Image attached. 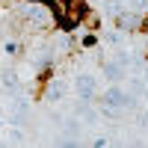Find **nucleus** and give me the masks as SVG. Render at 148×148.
Returning <instances> with one entry per match:
<instances>
[{
	"mask_svg": "<svg viewBox=\"0 0 148 148\" xmlns=\"http://www.w3.org/2000/svg\"><path fill=\"white\" fill-rule=\"evenodd\" d=\"M139 27H142V30H148V15H145V21H142V24H139Z\"/></svg>",
	"mask_w": 148,
	"mask_h": 148,
	"instance_id": "obj_14",
	"label": "nucleus"
},
{
	"mask_svg": "<svg viewBox=\"0 0 148 148\" xmlns=\"http://www.w3.org/2000/svg\"><path fill=\"white\" fill-rule=\"evenodd\" d=\"M98 110H101L107 119H116V116H119V110H116V107H110V104H104V101H101V107H98Z\"/></svg>",
	"mask_w": 148,
	"mask_h": 148,
	"instance_id": "obj_9",
	"label": "nucleus"
},
{
	"mask_svg": "<svg viewBox=\"0 0 148 148\" xmlns=\"http://www.w3.org/2000/svg\"><path fill=\"white\" fill-rule=\"evenodd\" d=\"M77 130H80V127L74 125V121H68V125H65V133H77Z\"/></svg>",
	"mask_w": 148,
	"mask_h": 148,
	"instance_id": "obj_13",
	"label": "nucleus"
},
{
	"mask_svg": "<svg viewBox=\"0 0 148 148\" xmlns=\"http://www.w3.org/2000/svg\"><path fill=\"white\" fill-rule=\"evenodd\" d=\"M24 18L33 21V24H45L47 21V9L45 6H36V3H24Z\"/></svg>",
	"mask_w": 148,
	"mask_h": 148,
	"instance_id": "obj_4",
	"label": "nucleus"
},
{
	"mask_svg": "<svg viewBox=\"0 0 148 148\" xmlns=\"http://www.w3.org/2000/svg\"><path fill=\"white\" fill-rule=\"evenodd\" d=\"M145 6H148V0H130V9L133 12H142Z\"/></svg>",
	"mask_w": 148,
	"mask_h": 148,
	"instance_id": "obj_11",
	"label": "nucleus"
},
{
	"mask_svg": "<svg viewBox=\"0 0 148 148\" xmlns=\"http://www.w3.org/2000/svg\"><path fill=\"white\" fill-rule=\"evenodd\" d=\"M3 51H6L9 56H15V53L21 51V45H18V42H6V47H3Z\"/></svg>",
	"mask_w": 148,
	"mask_h": 148,
	"instance_id": "obj_10",
	"label": "nucleus"
},
{
	"mask_svg": "<svg viewBox=\"0 0 148 148\" xmlns=\"http://www.w3.org/2000/svg\"><path fill=\"white\" fill-rule=\"evenodd\" d=\"M104 74H107L113 83H119L121 77H125V62H110V65L104 68Z\"/></svg>",
	"mask_w": 148,
	"mask_h": 148,
	"instance_id": "obj_7",
	"label": "nucleus"
},
{
	"mask_svg": "<svg viewBox=\"0 0 148 148\" xmlns=\"http://www.w3.org/2000/svg\"><path fill=\"white\" fill-rule=\"evenodd\" d=\"M0 86H3V89H12V92H15L18 89V74L15 71H0Z\"/></svg>",
	"mask_w": 148,
	"mask_h": 148,
	"instance_id": "obj_8",
	"label": "nucleus"
},
{
	"mask_svg": "<svg viewBox=\"0 0 148 148\" xmlns=\"http://www.w3.org/2000/svg\"><path fill=\"white\" fill-rule=\"evenodd\" d=\"M27 3H30V0H27Z\"/></svg>",
	"mask_w": 148,
	"mask_h": 148,
	"instance_id": "obj_15",
	"label": "nucleus"
},
{
	"mask_svg": "<svg viewBox=\"0 0 148 148\" xmlns=\"http://www.w3.org/2000/svg\"><path fill=\"white\" fill-rule=\"evenodd\" d=\"M27 113H30V101H27V98H15V101H12V119L24 121Z\"/></svg>",
	"mask_w": 148,
	"mask_h": 148,
	"instance_id": "obj_5",
	"label": "nucleus"
},
{
	"mask_svg": "<svg viewBox=\"0 0 148 148\" xmlns=\"http://www.w3.org/2000/svg\"><path fill=\"white\" fill-rule=\"evenodd\" d=\"M139 24H142V21H139L136 12H125V9H121L119 15H116V27H119V30H136Z\"/></svg>",
	"mask_w": 148,
	"mask_h": 148,
	"instance_id": "obj_3",
	"label": "nucleus"
},
{
	"mask_svg": "<svg viewBox=\"0 0 148 148\" xmlns=\"http://www.w3.org/2000/svg\"><path fill=\"white\" fill-rule=\"evenodd\" d=\"M83 47H95V36H86V39H83Z\"/></svg>",
	"mask_w": 148,
	"mask_h": 148,
	"instance_id": "obj_12",
	"label": "nucleus"
},
{
	"mask_svg": "<svg viewBox=\"0 0 148 148\" xmlns=\"http://www.w3.org/2000/svg\"><path fill=\"white\" fill-rule=\"evenodd\" d=\"M62 95H65V83H62V80H51V83H47V89H45V98H47V101H59Z\"/></svg>",
	"mask_w": 148,
	"mask_h": 148,
	"instance_id": "obj_6",
	"label": "nucleus"
},
{
	"mask_svg": "<svg viewBox=\"0 0 148 148\" xmlns=\"http://www.w3.org/2000/svg\"><path fill=\"white\" fill-rule=\"evenodd\" d=\"M74 92H77L80 101H89V98H95V92H98V80L92 74H77V77H74Z\"/></svg>",
	"mask_w": 148,
	"mask_h": 148,
	"instance_id": "obj_1",
	"label": "nucleus"
},
{
	"mask_svg": "<svg viewBox=\"0 0 148 148\" xmlns=\"http://www.w3.org/2000/svg\"><path fill=\"white\" fill-rule=\"evenodd\" d=\"M104 104H110V107H116V110H125V107H133V98L125 92V89H119V86H110V89L104 92V98H101Z\"/></svg>",
	"mask_w": 148,
	"mask_h": 148,
	"instance_id": "obj_2",
	"label": "nucleus"
}]
</instances>
